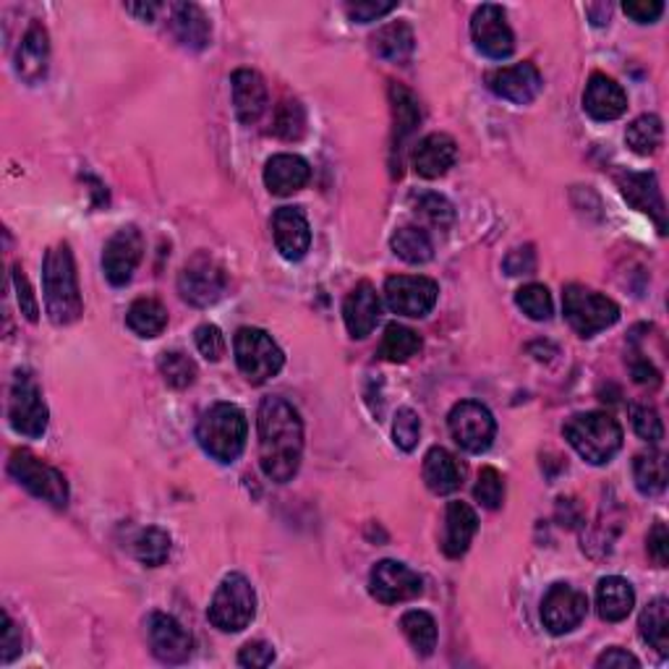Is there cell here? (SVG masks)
<instances>
[{
    "instance_id": "1",
    "label": "cell",
    "mask_w": 669,
    "mask_h": 669,
    "mask_svg": "<svg viewBox=\"0 0 669 669\" xmlns=\"http://www.w3.org/2000/svg\"><path fill=\"white\" fill-rule=\"evenodd\" d=\"M259 466L264 477L285 484L299 473L304 456V421L283 398H264L257 414Z\"/></svg>"
},
{
    "instance_id": "2",
    "label": "cell",
    "mask_w": 669,
    "mask_h": 669,
    "mask_svg": "<svg viewBox=\"0 0 669 669\" xmlns=\"http://www.w3.org/2000/svg\"><path fill=\"white\" fill-rule=\"evenodd\" d=\"M42 291H45V309L53 325H71L82 316L84 301L82 291H79L76 264L69 243H58L45 254Z\"/></svg>"
},
{
    "instance_id": "3",
    "label": "cell",
    "mask_w": 669,
    "mask_h": 669,
    "mask_svg": "<svg viewBox=\"0 0 669 669\" xmlns=\"http://www.w3.org/2000/svg\"><path fill=\"white\" fill-rule=\"evenodd\" d=\"M197 440L207 456L218 463H233L241 458L249 440L247 414L233 403H215L201 414L197 424Z\"/></svg>"
},
{
    "instance_id": "4",
    "label": "cell",
    "mask_w": 669,
    "mask_h": 669,
    "mask_svg": "<svg viewBox=\"0 0 669 669\" xmlns=\"http://www.w3.org/2000/svg\"><path fill=\"white\" fill-rule=\"evenodd\" d=\"M563 435L573 445V450L592 466L609 463L623 448V427L613 416L602 411L571 416L565 421Z\"/></svg>"
},
{
    "instance_id": "5",
    "label": "cell",
    "mask_w": 669,
    "mask_h": 669,
    "mask_svg": "<svg viewBox=\"0 0 669 669\" xmlns=\"http://www.w3.org/2000/svg\"><path fill=\"white\" fill-rule=\"evenodd\" d=\"M563 312L567 325L581 337H594L596 333L613 327L620 320V306L613 299L602 296V293L578 283L565 288Z\"/></svg>"
},
{
    "instance_id": "6",
    "label": "cell",
    "mask_w": 669,
    "mask_h": 669,
    "mask_svg": "<svg viewBox=\"0 0 669 669\" xmlns=\"http://www.w3.org/2000/svg\"><path fill=\"white\" fill-rule=\"evenodd\" d=\"M233 351L236 364H239L241 374L251 385H262L268 383V379L278 377L285 364L283 348L272 341V335L259 327H241L239 333H236Z\"/></svg>"
},
{
    "instance_id": "7",
    "label": "cell",
    "mask_w": 669,
    "mask_h": 669,
    "mask_svg": "<svg viewBox=\"0 0 669 669\" xmlns=\"http://www.w3.org/2000/svg\"><path fill=\"white\" fill-rule=\"evenodd\" d=\"M210 623L222 633H241L249 628L257 615L254 586L241 573H230L222 578L210 604Z\"/></svg>"
},
{
    "instance_id": "8",
    "label": "cell",
    "mask_w": 669,
    "mask_h": 669,
    "mask_svg": "<svg viewBox=\"0 0 669 669\" xmlns=\"http://www.w3.org/2000/svg\"><path fill=\"white\" fill-rule=\"evenodd\" d=\"M9 473L27 489L29 494L48 502L53 508H66L69 505V484L66 477L61 471L48 466L45 460L32 456L29 450H13L9 460Z\"/></svg>"
},
{
    "instance_id": "9",
    "label": "cell",
    "mask_w": 669,
    "mask_h": 669,
    "mask_svg": "<svg viewBox=\"0 0 669 669\" xmlns=\"http://www.w3.org/2000/svg\"><path fill=\"white\" fill-rule=\"evenodd\" d=\"M9 421L17 435L29 437V440H38V437L45 435L50 414L45 400H42L38 379L32 374L19 372L13 377L9 395Z\"/></svg>"
},
{
    "instance_id": "10",
    "label": "cell",
    "mask_w": 669,
    "mask_h": 669,
    "mask_svg": "<svg viewBox=\"0 0 669 669\" xmlns=\"http://www.w3.org/2000/svg\"><path fill=\"white\" fill-rule=\"evenodd\" d=\"M228 288V275L222 264L210 254H194L184 264L181 275H178V291L194 306H210L218 301Z\"/></svg>"
},
{
    "instance_id": "11",
    "label": "cell",
    "mask_w": 669,
    "mask_h": 669,
    "mask_svg": "<svg viewBox=\"0 0 669 669\" xmlns=\"http://www.w3.org/2000/svg\"><path fill=\"white\" fill-rule=\"evenodd\" d=\"M448 427L452 440L466 452H487L492 448L494 435H498V424H494L492 411L477 400H460L458 406H452Z\"/></svg>"
},
{
    "instance_id": "12",
    "label": "cell",
    "mask_w": 669,
    "mask_h": 669,
    "mask_svg": "<svg viewBox=\"0 0 669 669\" xmlns=\"http://www.w3.org/2000/svg\"><path fill=\"white\" fill-rule=\"evenodd\" d=\"M437 299H440V285L431 278L395 275L385 283V301L390 312L411 316V320L427 316L437 306Z\"/></svg>"
},
{
    "instance_id": "13",
    "label": "cell",
    "mask_w": 669,
    "mask_h": 669,
    "mask_svg": "<svg viewBox=\"0 0 669 669\" xmlns=\"http://www.w3.org/2000/svg\"><path fill=\"white\" fill-rule=\"evenodd\" d=\"M471 38L479 53L494 61H505L515 50V34L508 24L505 11L494 3H484L471 17Z\"/></svg>"
},
{
    "instance_id": "14",
    "label": "cell",
    "mask_w": 669,
    "mask_h": 669,
    "mask_svg": "<svg viewBox=\"0 0 669 669\" xmlns=\"http://www.w3.org/2000/svg\"><path fill=\"white\" fill-rule=\"evenodd\" d=\"M588 599L571 584H555L542 602V623L552 636H565L586 620Z\"/></svg>"
},
{
    "instance_id": "15",
    "label": "cell",
    "mask_w": 669,
    "mask_h": 669,
    "mask_svg": "<svg viewBox=\"0 0 669 669\" xmlns=\"http://www.w3.org/2000/svg\"><path fill=\"white\" fill-rule=\"evenodd\" d=\"M369 592L379 604L411 602L416 596H421L424 581L408 565L395 563V560H383V563L372 567Z\"/></svg>"
},
{
    "instance_id": "16",
    "label": "cell",
    "mask_w": 669,
    "mask_h": 669,
    "mask_svg": "<svg viewBox=\"0 0 669 669\" xmlns=\"http://www.w3.org/2000/svg\"><path fill=\"white\" fill-rule=\"evenodd\" d=\"M144 257V236L134 226L115 230L103 251V270L111 285L132 283Z\"/></svg>"
},
{
    "instance_id": "17",
    "label": "cell",
    "mask_w": 669,
    "mask_h": 669,
    "mask_svg": "<svg viewBox=\"0 0 669 669\" xmlns=\"http://www.w3.org/2000/svg\"><path fill=\"white\" fill-rule=\"evenodd\" d=\"M147 636L149 646H153V654L160 661H165V665H184V661L191 657V633L186 630L176 617L165 613L149 615Z\"/></svg>"
},
{
    "instance_id": "18",
    "label": "cell",
    "mask_w": 669,
    "mask_h": 669,
    "mask_svg": "<svg viewBox=\"0 0 669 669\" xmlns=\"http://www.w3.org/2000/svg\"><path fill=\"white\" fill-rule=\"evenodd\" d=\"M487 82L494 95L515 105L534 103L539 92L544 90V79L534 63H515V66L498 69L489 74Z\"/></svg>"
},
{
    "instance_id": "19",
    "label": "cell",
    "mask_w": 669,
    "mask_h": 669,
    "mask_svg": "<svg viewBox=\"0 0 669 669\" xmlns=\"http://www.w3.org/2000/svg\"><path fill=\"white\" fill-rule=\"evenodd\" d=\"M272 236H275V247L280 257L288 262H299L306 257L312 247V228L301 207H280L272 215Z\"/></svg>"
},
{
    "instance_id": "20",
    "label": "cell",
    "mask_w": 669,
    "mask_h": 669,
    "mask_svg": "<svg viewBox=\"0 0 669 669\" xmlns=\"http://www.w3.org/2000/svg\"><path fill=\"white\" fill-rule=\"evenodd\" d=\"M617 186H620V194L630 207H636L638 212L651 215L654 222L659 226V233H667L665 199H661L654 173H620V176H617Z\"/></svg>"
},
{
    "instance_id": "21",
    "label": "cell",
    "mask_w": 669,
    "mask_h": 669,
    "mask_svg": "<svg viewBox=\"0 0 669 669\" xmlns=\"http://www.w3.org/2000/svg\"><path fill=\"white\" fill-rule=\"evenodd\" d=\"M230 90H233L236 118H239L243 126L257 124L270 105L264 79L251 69H239L233 71V76H230Z\"/></svg>"
},
{
    "instance_id": "22",
    "label": "cell",
    "mask_w": 669,
    "mask_h": 669,
    "mask_svg": "<svg viewBox=\"0 0 669 669\" xmlns=\"http://www.w3.org/2000/svg\"><path fill=\"white\" fill-rule=\"evenodd\" d=\"M379 314H383V304H379L377 288L369 280H362L343 304V320L351 337H356V341L369 337L372 330L377 327Z\"/></svg>"
},
{
    "instance_id": "23",
    "label": "cell",
    "mask_w": 669,
    "mask_h": 669,
    "mask_svg": "<svg viewBox=\"0 0 669 669\" xmlns=\"http://www.w3.org/2000/svg\"><path fill=\"white\" fill-rule=\"evenodd\" d=\"M458 160V144L452 136L448 134H429L416 144L414 155H411V165L416 170V176L429 178H442L452 165Z\"/></svg>"
},
{
    "instance_id": "24",
    "label": "cell",
    "mask_w": 669,
    "mask_h": 669,
    "mask_svg": "<svg viewBox=\"0 0 669 669\" xmlns=\"http://www.w3.org/2000/svg\"><path fill=\"white\" fill-rule=\"evenodd\" d=\"M50 63V38L40 21H32L19 42L17 50V74L27 84H38L48 74Z\"/></svg>"
},
{
    "instance_id": "25",
    "label": "cell",
    "mask_w": 669,
    "mask_h": 669,
    "mask_svg": "<svg viewBox=\"0 0 669 669\" xmlns=\"http://www.w3.org/2000/svg\"><path fill=\"white\" fill-rule=\"evenodd\" d=\"M584 111L594 121H617L628 111V95H625V90L615 79L594 74L588 79L584 92Z\"/></svg>"
},
{
    "instance_id": "26",
    "label": "cell",
    "mask_w": 669,
    "mask_h": 669,
    "mask_svg": "<svg viewBox=\"0 0 669 669\" xmlns=\"http://www.w3.org/2000/svg\"><path fill=\"white\" fill-rule=\"evenodd\" d=\"M479 531V515L477 510L466 502H450L448 513H445V536H442V552L450 560L463 557L469 552Z\"/></svg>"
},
{
    "instance_id": "27",
    "label": "cell",
    "mask_w": 669,
    "mask_h": 669,
    "mask_svg": "<svg viewBox=\"0 0 669 669\" xmlns=\"http://www.w3.org/2000/svg\"><path fill=\"white\" fill-rule=\"evenodd\" d=\"M312 178V168L299 155H275L264 165V186L275 197H291L304 189Z\"/></svg>"
},
{
    "instance_id": "28",
    "label": "cell",
    "mask_w": 669,
    "mask_h": 669,
    "mask_svg": "<svg viewBox=\"0 0 669 669\" xmlns=\"http://www.w3.org/2000/svg\"><path fill=\"white\" fill-rule=\"evenodd\" d=\"M466 469L460 466V460L445 448H431L424 456V484L429 487V492L435 494H452L463 487Z\"/></svg>"
},
{
    "instance_id": "29",
    "label": "cell",
    "mask_w": 669,
    "mask_h": 669,
    "mask_svg": "<svg viewBox=\"0 0 669 669\" xmlns=\"http://www.w3.org/2000/svg\"><path fill=\"white\" fill-rule=\"evenodd\" d=\"M170 29L176 40L189 50H205L210 45L212 24L207 13L194 3H176L170 13Z\"/></svg>"
},
{
    "instance_id": "30",
    "label": "cell",
    "mask_w": 669,
    "mask_h": 669,
    "mask_svg": "<svg viewBox=\"0 0 669 669\" xmlns=\"http://www.w3.org/2000/svg\"><path fill=\"white\" fill-rule=\"evenodd\" d=\"M633 607H636V592H633L628 581L620 578V575H609V578L599 581L596 609H599L602 620L623 623L633 613Z\"/></svg>"
},
{
    "instance_id": "31",
    "label": "cell",
    "mask_w": 669,
    "mask_h": 669,
    "mask_svg": "<svg viewBox=\"0 0 669 669\" xmlns=\"http://www.w3.org/2000/svg\"><path fill=\"white\" fill-rule=\"evenodd\" d=\"M374 42V53L390 63H408L414 55L416 48V38L414 29L406 24V21H393V24H385L377 34L372 38Z\"/></svg>"
},
{
    "instance_id": "32",
    "label": "cell",
    "mask_w": 669,
    "mask_h": 669,
    "mask_svg": "<svg viewBox=\"0 0 669 669\" xmlns=\"http://www.w3.org/2000/svg\"><path fill=\"white\" fill-rule=\"evenodd\" d=\"M126 325L134 335L149 341V337L163 335V330L168 327V312H165V306L157 299H136L128 306Z\"/></svg>"
},
{
    "instance_id": "33",
    "label": "cell",
    "mask_w": 669,
    "mask_h": 669,
    "mask_svg": "<svg viewBox=\"0 0 669 669\" xmlns=\"http://www.w3.org/2000/svg\"><path fill=\"white\" fill-rule=\"evenodd\" d=\"M633 479H636L638 492L646 494V498L665 492L669 479L665 452L649 450L636 456V460H633Z\"/></svg>"
},
{
    "instance_id": "34",
    "label": "cell",
    "mask_w": 669,
    "mask_h": 669,
    "mask_svg": "<svg viewBox=\"0 0 669 669\" xmlns=\"http://www.w3.org/2000/svg\"><path fill=\"white\" fill-rule=\"evenodd\" d=\"M390 247L395 257H400L408 264H427L435 257V243H431L427 230L419 226H403L395 230Z\"/></svg>"
},
{
    "instance_id": "35",
    "label": "cell",
    "mask_w": 669,
    "mask_h": 669,
    "mask_svg": "<svg viewBox=\"0 0 669 669\" xmlns=\"http://www.w3.org/2000/svg\"><path fill=\"white\" fill-rule=\"evenodd\" d=\"M390 107H393V124H395V142H403L406 136L416 132L421 124V105L411 90L400 84H390Z\"/></svg>"
},
{
    "instance_id": "36",
    "label": "cell",
    "mask_w": 669,
    "mask_h": 669,
    "mask_svg": "<svg viewBox=\"0 0 669 669\" xmlns=\"http://www.w3.org/2000/svg\"><path fill=\"white\" fill-rule=\"evenodd\" d=\"M638 628H641L644 641L649 644L651 649H657L661 657H667L669 654V602L665 599V596L654 599L649 607L644 609Z\"/></svg>"
},
{
    "instance_id": "37",
    "label": "cell",
    "mask_w": 669,
    "mask_h": 669,
    "mask_svg": "<svg viewBox=\"0 0 669 669\" xmlns=\"http://www.w3.org/2000/svg\"><path fill=\"white\" fill-rule=\"evenodd\" d=\"M419 351H421V337L416 335L411 327H403L398 322L387 325L383 343H379V356H383L385 362L403 364L408 362V358L419 356Z\"/></svg>"
},
{
    "instance_id": "38",
    "label": "cell",
    "mask_w": 669,
    "mask_h": 669,
    "mask_svg": "<svg viewBox=\"0 0 669 669\" xmlns=\"http://www.w3.org/2000/svg\"><path fill=\"white\" fill-rule=\"evenodd\" d=\"M400 630L421 657H429L437 649V623L429 613H421V609L406 613L400 617Z\"/></svg>"
},
{
    "instance_id": "39",
    "label": "cell",
    "mask_w": 669,
    "mask_h": 669,
    "mask_svg": "<svg viewBox=\"0 0 669 669\" xmlns=\"http://www.w3.org/2000/svg\"><path fill=\"white\" fill-rule=\"evenodd\" d=\"M661 139H665V126H661L659 115H641L628 126L625 132V142L636 155L649 157L657 153L661 147Z\"/></svg>"
},
{
    "instance_id": "40",
    "label": "cell",
    "mask_w": 669,
    "mask_h": 669,
    "mask_svg": "<svg viewBox=\"0 0 669 669\" xmlns=\"http://www.w3.org/2000/svg\"><path fill=\"white\" fill-rule=\"evenodd\" d=\"M170 555V536L163 529H144L134 539V557L147 567H160Z\"/></svg>"
},
{
    "instance_id": "41",
    "label": "cell",
    "mask_w": 669,
    "mask_h": 669,
    "mask_svg": "<svg viewBox=\"0 0 669 669\" xmlns=\"http://www.w3.org/2000/svg\"><path fill=\"white\" fill-rule=\"evenodd\" d=\"M157 369H160L165 385L173 387V390H186L197 379V364H194L191 356L181 354V351L163 354L160 362H157Z\"/></svg>"
},
{
    "instance_id": "42",
    "label": "cell",
    "mask_w": 669,
    "mask_h": 669,
    "mask_svg": "<svg viewBox=\"0 0 669 669\" xmlns=\"http://www.w3.org/2000/svg\"><path fill=\"white\" fill-rule=\"evenodd\" d=\"M411 207L414 212L419 215L421 220H427L429 226L435 228H450L452 220H456V210H452V205L440 194L435 191H424V194H414L411 197Z\"/></svg>"
},
{
    "instance_id": "43",
    "label": "cell",
    "mask_w": 669,
    "mask_h": 669,
    "mask_svg": "<svg viewBox=\"0 0 669 669\" xmlns=\"http://www.w3.org/2000/svg\"><path fill=\"white\" fill-rule=\"evenodd\" d=\"M272 132L285 142L301 139L306 132V113L304 107H301V103H296V100H285V103H280L275 111V118H272Z\"/></svg>"
},
{
    "instance_id": "44",
    "label": "cell",
    "mask_w": 669,
    "mask_h": 669,
    "mask_svg": "<svg viewBox=\"0 0 669 669\" xmlns=\"http://www.w3.org/2000/svg\"><path fill=\"white\" fill-rule=\"evenodd\" d=\"M515 304L534 322H546L552 316V296L550 291H546V285H523L521 291L515 293Z\"/></svg>"
},
{
    "instance_id": "45",
    "label": "cell",
    "mask_w": 669,
    "mask_h": 669,
    "mask_svg": "<svg viewBox=\"0 0 669 669\" xmlns=\"http://www.w3.org/2000/svg\"><path fill=\"white\" fill-rule=\"evenodd\" d=\"M473 498H477L481 508L498 510L502 500H505V479H502V473L492 469V466L481 469L477 487H473Z\"/></svg>"
},
{
    "instance_id": "46",
    "label": "cell",
    "mask_w": 669,
    "mask_h": 669,
    "mask_svg": "<svg viewBox=\"0 0 669 669\" xmlns=\"http://www.w3.org/2000/svg\"><path fill=\"white\" fill-rule=\"evenodd\" d=\"M419 437H421L419 414H416L414 408H400V411L395 414V421H393V440H395V445H398L400 450L411 452L416 448V445H419Z\"/></svg>"
},
{
    "instance_id": "47",
    "label": "cell",
    "mask_w": 669,
    "mask_h": 669,
    "mask_svg": "<svg viewBox=\"0 0 669 669\" xmlns=\"http://www.w3.org/2000/svg\"><path fill=\"white\" fill-rule=\"evenodd\" d=\"M630 421L636 435L646 442H659L665 437V424H661L659 414L649 406H633L630 408Z\"/></svg>"
},
{
    "instance_id": "48",
    "label": "cell",
    "mask_w": 669,
    "mask_h": 669,
    "mask_svg": "<svg viewBox=\"0 0 669 669\" xmlns=\"http://www.w3.org/2000/svg\"><path fill=\"white\" fill-rule=\"evenodd\" d=\"M194 341H197L199 354L207 358V362H220L222 356H226V335L220 333V327L215 325H201L197 327V335H194Z\"/></svg>"
},
{
    "instance_id": "49",
    "label": "cell",
    "mask_w": 669,
    "mask_h": 669,
    "mask_svg": "<svg viewBox=\"0 0 669 669\" xmlns=\"http://www.w3.org/2000/svg\"><path fill=\"white\" fill-rule=\"evenodd\" d=\"M13 285H17L21 314H24L29 322H38L40 320V304H38V299H34L32 285H29V280H27L24 272H21V268H13Z\"/></svg>"
},
{
    "instance_id": "50",
    "label": "cell",
    "mask_w": 669,
    "mask_h": 669,
    "mask_svg": "<svg viewBox=\"0 0 669 669\" xmlns=\"http://www.w3.org/2000/svg\"><path fill=\"white\" fill-rule=\"evenodd\" d=\"M623 11L638 24H654L665 13V3L661 0H625Z\"/></svg>"
},
{
    "instance_id": "51",
    "label": "cell",
    "mask_w": 669,
    "mask_h": 669,
    "mask_svg": "<svg viewBox=\"0 0 669 669\" xmlns=\"http://www.w3.org/2000/svg\"><path fill=\"white\" fill-rule=\"evenodd\" d=\"M275 661V649L264 641H251L241 649L239 654V665L241 667H251V669H262L270 667Z\"/></svg>"
},
{
    "instance_id": "52",
    "label": "cell",
    "mask_w": 669,
    "mask_h": 669,
    "mask_svg": "<svg viewBox=\"0 0 669 669\" xmlns=\"http://www.w3.org/2000/svg\"><path fill=\"white\" fill-rule=\"evenodd\" d=\"M395 9H398V3H369V0H364V3H348V6H345L348 17L358 21V24H369V21L383 19Z\"/></svg>"
},
{
    "instance_id": "53",
    "label": "cell",
    "mask_w": 669,
    "mask_h": 669,
    "mask_svg": "<svg viewBox=\"0 0 669 669\" xmlns=\"http://www.w3.org/2000/svg\"><path fill=\"white\" fill-rule=\"evenodd\" d=\"M0 646H3V654H0L3 665H9L13 657L21 654V630L17 628V623L11 620L9 613H3V638H0Z\"/></svg>"
},
{
    "instance_id": "54",
    "label": "cell",
    "mask_w": 669,
    "mask_h": 669,
    "mask_svg": "<svg viewBox=\"0 0 669 669\" xmlns=\"http://www.w3.org/2000/svg\"><path fill=\"white\" fill-rule=\"evenodd\" d=\"M649 555L659 567H667V563H669V531H667L665 523H657V526L649 531Z\"/></svg>"
},
{
    "instance_id": "55",
    "label": "cell",
    "mask_w": 669,
    "mask_h": 669,
    "mask_svg": "<svg viewBox=\"0 0 669 669\" xmlns=\"http://www.w3.org/2000/svg\"><path fill=\"white\" fill-rule=\"evenodd\" d=\"M596 667L599 669H638L641 667V661H638L636 657H633L630 651H625V649H609V651H604L599 659H596Z\"/></svg>"
},
{
    "instance_id": "56",
    "label": "cell",
    "mask_w": 669,
    "mask_h": 669,
    "mask_svg": "<svg viewBox=\"0 0 669 669\" xmlns=\"http://www.w3.org/2000/svg\"><path fill=\"white\" fill-rule=\"evenodd\" d=\"M636 358H630V372H633V379H636L638 385H651L657 387L661 383L659 372L654 369V364L649 362V358H644L641 354H633Z\"/></svg>"
},
{
    "instance_id": "57",
    "label": "cell",
    "mask_w": 669,
    "mask_h": 669,
    "mask_svg": "<svg viewBox=\"0 0 669 669\" xmlns=\"http://www.w3.org/2000/svg\"><path fill=\"white\" fill-rule=\"evenodd\" d=\"M128 13H134V17H139L142 21H155V13L160 11V6L157 3H142V6H126Z\"/></svg>"
}]
</instances>
